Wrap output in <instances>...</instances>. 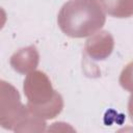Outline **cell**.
<instances>
[{
    "label": "cell",
    "mask_w": 133,
    "mask_h": 133,
    "mask_svg": "<svg viewBox=\"0 0 133 133\" xmlns=\"http://www.w3.org/2000/svg\"><path fill=\"white\" fill-rule=\"evenodd\" d=\"M103 10L115 18H130L133 16V0H98Z\"/></svg>",
    "instance_id": "8992f818"
},
{
    "label": "cell",
    "mask_w": 133,
    "mask_h": 133,
    "mask_svg": "<svg viewBox=\"0 0 133 133\" xmlns=\"http://www.w3.org/2000/svg\"><path fill=\"white\" fill-rule=\"evenodd\" d=\"M24 94L27 98V108L36 116L51 119L57 116L63 108L61 95L56 91L48 76L42 71L27 74L24 84Z\"/></svg>",
    "instance_id": "7a4b0ae2"
},
{
    "label": "cell",
    "mask_w": 133,
    "mask_h": 133,
    "mask_svg": "<svg viewBox=\"0 0 133 133\" xmlns=\"http://www.w3.org/2000/svg\"><path fill=\"white\" fill-rule=\"evenodd\" d=\"M128 112L130 115L131 121L133 122V92L129 98V102H128Z\"/></svg>",
    "instance_id": "ba28073f"
},
{
    "label": "cell",
    "mask_w": 133,
    "mask_h": 133,
    "mask_svg": "<svg viewBox=\"0 0 133 133\" xmlns=\"http://www.w3.org/2000/svg\"><path fill=\"white\" fill-rule=\"evenodd\" d=\"M0 125L16 132L17 128L30 114L26 105L21 102L19 91L8 82L0 81Z\"/></svg>",
    "instance_id": "3957f363"
},
{
    "label": "cell",
    "mask_w": 133,
    "mask_h": 133,
    "mask_svg": "<svg viewBox=\"0 0 133 133\" xmlns=\"http://www.w3.org/2000/svg\"><path fill=\"white\" fill-rule=\"evenodd\" d=\"M114 39L108 31H99L90 35L84 45L85 53L95 60L106 59L113 51Z\"/></svg>",
    "instance_id": "277c9868"
},
{
    "label": "cell",
    "mask_w": 133,
    "mask_h": 133,
    "mask_svg": "<svg viewBox=\"0 0 133 133\" xmlns=\"http://www.w3.org/2000/svg\"><path fill=\"white\" fill-rule=\"evenodd\" d=\"M105 21V11L98 0H71L62 5L57 16L60 30L76 38L97 33Z\"/></svg>",
    "instance_id": "6da1fadb"
},
{
    "label": "cell",
    "mask_w": 133,
    "mask_h": 133,
    "mask_svg": "<svg viewBox=\"0 0 133 133\" xmlns=\"http://www.w3.org/2000/svg\"><path fill=\"white\" fill-rule=\"evenodd\" d=\"M118 82L124 89L130 91L131 94L133 92V61L129 62L123 69Z\"/></svg>",
    "instance_id": "52a82bcc"
},
{
    "label": "cell",
    "mask_w": 133,
    "mask_h": 133,
    "mask_svg": "<svg viewBox=\"0 0 133 133\" xmlns=\"http://www.w3.org/2000/svg\"><path fill=\"white\" fill-rule=\"evenodd\" d=\"M39 61V54L35 46H28L22 48L15 52L10 59L9 63L10 66L20 74L27 75L33 71H35L36 66L38 65Z\"/></svg>",
    "instance_id": "5b68a950"
}]
</instances>
